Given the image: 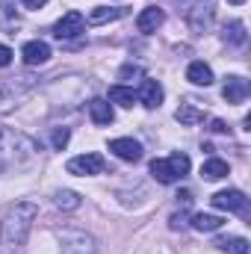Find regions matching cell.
Wrapping results in <instances>:
<instances>
[{
  "label": "cell",
  "instance_id": "cell-1",
  "mask_svg": "<svg viewBox=\"0 0 251 254\" xmlns=\"http://www.w3.org/2000/svg\"><path fill=\"white\" fill-rule=\"evenodd\" d=\"M39 219V204L33 201H18L6 210L3 222H0V237H3V246L6 249H21L33 231V222Z\"/></svg>",
  "mask_w": 251,
  "mask_h": 254
},
{
  "label": "cell",
  "instance_id": "cell-26",
  "mask_svg": "<svg viewBox=\"0 0 251 254\" xmlns=\"http://www.w3.org/2000/svg\"><path fill=\"white\" fill-rule=\"evenodd\" d=\"M68 139H71L68 127H54V133H51V145H54V151H63L65 145H68Z\"/></svg>",
  "mask_w": 251,
  "mask_h": 254
},
{
  "label": "cell",
  "instance_id": "cell-7",
  "mask_svg": "<svg viewBox=\"0 0 251 254\" xmlns=\"http://www.w3.org/2000/svg\"><path fill=\"white\" fill-rule=\"evenodd\" d=\"M65 169H68V175L89 178V175H101V172L107 169V163H104L101 154H80V157H71Z\"/></svg>",
  "mask_w": 251,
  "mask_h": 254
},
{
  "label": "cell",
  "instance_id": "cell-11",
  "mask_svg": "<svg viewBox=\"0 0 251 254\" xmlns=\"http://www.w3.org/2000/svg\"><path fill=\"white\" fill-rule=\"evenodd\" d=\"M110 151L119 157V160H127V163H139L142 160V145L130 136H122V139H113L110 142Z\"/></svg>",
  "mask_w": 251,
  "mask_h": 254
},
{
  "label": "cell",
  "instance_id": "cell-21",
  "mask_svg": "<svg viewBox=\"0 0 251 254\" xmlns=\"http://www.w3.org/2000/svg\"><path fill=\"white\" fill-rule=\"evenodd\" d=\"M175 119H178L184 127H195V125L204 122V113H201L198 107H192V104H181L178 113H175Z\"/></svg>",
  "mask_w": 251,
  "mask_h": 254
},
{
  "label": "cell",
  "instance_id": "cell-23",
  "mask_svg": "<svg viewBox=\"0 0 251 254\" xmlns=\"http://www.w3.org/2000/svg\"><path fill=\"white\" fill-rule=\"evenodd\" d=\"M110 101L122 104V107H133L136 104V92L130 86H125V83H116V86H110Z\"/></svg>",
  "mask_w": 251,
  "mask_h": 254
},
{
  "label": "cell",
  "instance_id": "cell-10",
  "mask_svg": "<svg viewBox=\"0 0 251 254\" xmlns=\"http://www.w3.org/2000/svg\"><path fill=\"white\" fill-rule=\"evenodd\" d=\"M251 86L246 77H240V74H231L228 80H225V86H222V95H225V101L228 104H243L246 98H249Z\"/></svg>",
  "mask_w": 251,
  "mask_h": 254
},
{
  "label": "cell",
  "instance_id": "cell-29",
  "mask_svg": "<svg viewBox=\"0 0 251 254\" xmlns=\"http://www.w3.org/2000/svg\"><path fill=\"white\" fill-rule=\"evenodd\" d=\"M45 3H48V0H21V6H24V9H42Z\"/></svg>",
  "mask_w": 251,
  "mask_h": 254
},
{
  "label": "cell",
  "instance_id": "cell-15",
  "mask_svg": "<svg viewBox=\"0 0 251 254\" xmlns=\"http://www.w3.org/2000/svg\"><path fill=\"white\" fill-rule=\"evenodd\" d=\"M89 116H92L95 125H110V122L116 119L113 104H110L107 98H92V101H89Z\"/></svg>",
  "mask_w": 251,
  "mask_h": 254
},
{
  "label": "cell",
  "instance_id": "cell-9",
  "mask_svg": "<svg viewBox=\"0 0 251 254\" xmlns=\"http://www.w3.org/2000/svg\"><path fill=\"white\" fill-rule=\"evenodd\" d=\"M83 27H86V18L80 15V12H65L63 18L54 24V36L63 42V39H74V36H80L83 33Z\"/></svg>",
  "mask_w": 251,
  "mask_h": 254
},
{
  "label": "cell",
  "instance_id": "cell-14",
  "mask_svg": "<svg viewBox=\"0 0 251 254\" xmlns=\"http://www.w3.org/2000/svg\"><path fill=\"white\" fill-rule=\"evenodd\" d=\"M136 101H142V107H148V110H157L163 104V86L157 80H142V86L136 92Z\"/></svg>",
  "mask_w": 251,
  "mask_h": 254
},
{
  "label": "cell",
  "instance_id": "cell-8",
  "mask_svg": "<svg viewBox=\"0 0 251 254\" xmlns=\"http://www.w3.org/2000/svg\"><path fill=\"white\" fill-rule=\"evenodd\" d=\"M210 204H213L216 210H228V213H246V210H249V198H246V192H240V190L216 192V195L210 198Z\"/></svg>",
  "mask_w": 251,
  "mask_h": 254
},
{
  "label": "cell",
  "instance_id": "cell-2",
  "mask_svg": "<svg viewBox=\"0 0 251 254\" xmlns=\"http://www.w3.org/2000/svg\"><path fill=\"white\" fill-rule=\"evenodd\" d=\"M39 154V145L36 139H30L27 133L21 130H9V127H0V172H9V169H21L27 163H33Z\"/></svg>",
  "mask_w": 251,
  "mask_h": 254
},
{
  "label": "cell",
  "instance_id": "cell-20",
  "mask_svg": "<svg viewBox=\"0 0 251 254\" xmlns=\"http://www.w3.org/2000/svg\"><path fill=\"white\" fill-rule=\"evenodd\" d=\"M216 249L225 254H249V240L246 237H219Z\"/></svg>",
  "mask_w": 251,
  "mask_h": 254
},
{
  "label": "cell",
  "instance_id": "cell-22",
  "mask_svg": "<svg viewBox=\"0 0 251 254\" xmlns=\"http://www.w3.org/2000/svg\"><path fill=\"white\" fill-rule=\"evenodd\" d=\"M189 225H192L195 231H219V228L225 225V219H222V216H213V213H195Z\"/></svg>",
  "mask_w": 251,
  "mask_h": 254
},
{
  "label": "cell",
  "instance_id": "cell-13",
  "mask_svg": "<svg viewBox=\"0 0 251 254\" xmlns=\"http://www.w3.org/2000/svg\"><path fill=\"white\" fill-rule=\"evenodd\" d=\"M163 21H166V12H163L160 6H148V9L139 12L136 30H139V33H157V27H163Z\"/></svg>",
  "mask_w": 251,
  "mask_h": 254
},
{
  "label": "cell",
  "instance_id": "cell-30",
  "mask_svg": "<svg viewBox=\"0 0 251 254\" xmlns=\"http://www.w3.org/2000/svg\"><path fill=\"white\" fill-rule=\"evenodd\" d=\"M210 130H216V133H228V125H225V122H219V119H216V122H213V127H210Z\"/></svg>",
  "mask_w": 251,
  "mask_h": 254
},
{
  "label": "cell",
  "instance_id": "cell-28",
  "mask_svg": "<svg viewBox=\"0 0 251 254\" xmlns=\"http://www.w3.org/2000/svg\"><path fill=\"white\" fill-rule=\"evenodd\" d=\"M12 57H15V54H12V51H9L6 45H0V68H6V65H12Z\"/></svg>",
  "mask_w": 251,
  "mask_h": 254
},
{
  "label": "cell",
  "instance_id": "cell-31",
  "mask_svg": "<svg viewBox=\"0 0 251 254\" xmlns=\"http://www.w3.org/2000/svg\"><path fill=\"white\" fill-rule=\"evenodd\" d=\"M228 3H231V6H240V3H246V0H228Z\"/></svg>",
  "mask_w": 251,
  "mask_h": 254
},
{
  "label": "cell",
  "instance_id": "cell-24",
  "mask_svg": "<svg viewBox=\"0 0 251 254\" xmlns=\"http://www.w3.org/2000/svg\"><path fill=\"white\" fill-rule=\"evenodd\" d=\"M54 204H57L60 210H77V207L83 204V198H80L74 190H60L57 195H54Z\"/></svg>",
  "mask_w": 251,
  "mask_h": 254
},
{
  "label": "cell",
  "instance_id": "cell-19",
  "mask_svg": "<svg viewBox=\"0 0 251 254\" xmlns=\"http://www.w3.org/2000/svg\"><path fill=\"white\" fill-rule=\"evenodd\" d=\"M122 15H125V9H119V6H95V9L89 12V24L101 27V24H110V21L122 18Z\"/></svg>",
  "mask_w": 251,
  "mask_h": 254
},
{
  "label": "cell",
  "instance_id": "cell-27",
  "mask_svg": "<svg viewBox=\"0 0 251 254\" xmlns=\"http://www.w3.org/2000/svg\"><path fill=\"white\" fill-rule=\"evenodd\" d=\"M189 222H187V213H175L172 219H169V228L172 231H181V228H187Z\"/></svg>",
  "mask_w": 251,
  "mask_h": 254
},
{
  "label": "cell",
  "instance_id": "cell-3",
  "mask_svg": "<svg viewBox=\"0 0 251 254\" xmlns=\"http://www.w3.org/2000/svg\"><path fill=\"white\" fill-rule=\"evenodd\" d=\"M36 89V77L33 74H15L0 80V113H9L12 107H18V101Z\"/></svg>",
  "mask_w": 251,
  "mask_h": 254
},
{
  "label": "cell",
  "instance_id": "cell-25",
  "mask_svg": "<svg viewBox=\"0 0 251 254\" xmlns=\"http://www.w3.org/2000/svg\"><path fill=\"white\" fill-rule=\"evenodd\" d=\"M119 80H125V83H133V80H145V71H142L139 65L127 63V65H122V71H119Z\"/></svg>",
  "mask_w": 251,
  "mask_h": 254
},
{
  "label": "cell",
  "instance_id": "cell-18",
  "mask_svg": "<svg viewBox=\"0 0 251 254\" xmlns=\"http://www.w3.org/2000/svg\"><path fill=\"white\" fill-rule=\"evenodd\" d=\"M228 175H231V169H228V163L219 160V157H210V160L201 166V178H204V181H222V178H228Z\"/></svg>",
  "mask_w": 251,
  "mask_h": 254
},
{
  "label": "cell",
  "instance_id": "cell-4",
  "mask_svg": "<svg viewBox=\"0 0 251 254\" xmlns=\"http://www.w3.org/2000/svg\"><path fill=\"white\" fill-rule=\"evenodd\" d=\"M151 175L157 184H178L189 175V157L187 154H172L163 160H151Z\"/></svg>",
  "mask_w": 251,
  "mask_h": 254
},
{
  "label": "cell",
  "instance_id": "cell-16",
  "mask_svg": "<svg viewBox=\"0 0 251 254\" xmlns=\"http://www.w3.org/2000/svg\"><path fill=\"white\" fill-rule=\"evenodd\" d=\"M222 39L231 45V48H243L249 42V33H246V24L243 21H228L225 30H222Z\"/></svg>",
  "mask_w": 251,
  "mask_h": 254
},
{
  "label": "cell",
  "instance_id": "cell-6",
  "mask_svg": "<svg viewBox=\"0 0 251 254\" xmlns=\"http://www.w3.org/2000/svg\"><path fill=\"white\" fill-rule=\"evenodd\" d=\"M57 237H60L63 254H95L98 252L95 237H89L83 231H57Z\"/></svg>",
  "mask_w": 251,
  "mask_h": 254
},
{
  "label": "cell",
  "instance_id": "cell-12",
  "mask_svg": "<svg viewBox=\"0 0 251 254\" xmlns=\"http://www.w3.org/2000/svg\"><path fill=\"white\" fill-rule=\"evenodd\" d=\"M21 60H24L27 65H45L48 60H51V45L42 42V39L27 42V45L21 48Z\"/></svg>",
  "mask_w": 251,
  "mask_h": 254
},
{
  "label": "cell",
  "instance_id": "cell-5",
  "mask_svg": "<svg viewBox=\"0 0 251 254\" xmlns=\"http://www.w3.org/2000/svg\"><path fill=\"white\" fill-rule=\"evenodd\" d=\"M184 21L192 33H204L213 24V3L210 0H189L184 6Z\"/></svg>",
  "mask_w": 251,
  "mask_h": 254
},
{
  "label": "cell",
  "instance_id": "cell-17",
  "mask_svg": "<svg viewBox=\"0 0 251 254\" xmlns=\"http://www.w3.org/2000/svg\"><path fill=\"white\" fill-rule=\"evenodd\" d=\"M187 80L192 83V86H210L213 83V68L207 63H189V68H187Z\"/></svg>",
  "mask_w": 251,
  "mask_h": 254
}]
</instances>
